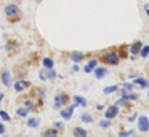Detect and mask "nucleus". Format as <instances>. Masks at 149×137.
I'll use <instances>...</instances> for the list:
<instances>
[{"instance_id": "4468645a", "label": "nucleus", "mask_w": 149, "mask_h": 137, "mask_svg": "<svg viewBox=\"0 0 149 137\" xmlns=\"http://www.w3.org/2000/svg\"><path fill=\"white\" fill-rule=\"evenodd\" d=\"M133 85L141 86L143 89H148V88H149V81H148L146 78H133Z\"/></svg>"}, {"instance_id": "f257e3e1", "label": "nucleus", "mask_w": 149, "mask_h": 137, "mask_svg": "<svg viewBox=\"0 0 149 137\" xmlns=\"http://www.w3.org/2000/svg\"><path fill=\"white\" fill-rule=\"evenodd\" d=\"M3 13H5V16H7L8 19L18 18V16H19V6L15 5V3H10V5H7L3 8Z\"/></svg>"}, {"instance_id": "9d476101", "label": "nucleus", "mask_w": 149, "mask_h": 137, "mask_svg": "<svg viewBox=\"0 0 149 137\" xmlns=\"http://www.w3.org/2000/svg\"><path fill=\"white\" fill-rule=\"evenodd\" d=\"M96 67H98V59H90L87 62V65L84 67V72L85 73H90V72H93Z\"/></svg>"}, {"instance_id": "0eeeda50", "label": "nucleus", "mask_w": 149, "mask_h": 137, "mask_svg": "<svg viewBox=\"0 0 149 137\" xmlns=\"http://www.w3.org/2000/svg\"><path fill=\"white\" fill-rule=\"evenodd\" d=\"M68 104V96L66 94H56L55 96V108H63L64 105Z\"/></svg>"}, {"instance_id": "412c9836", "label": "nucleus", "mask_w": 149, "mask_h": 137, "mask_svg": "<svg viewBox=\"0 0 149 137\" xmlns=\"http://www.w3.org/2000/svg\"><path fill=\"white\" fill-rule=\"evenodd\" d=\"M117 89H119V86L117 85H112V86H106V88L103 89V92L104 94H112V92H116Z\"/></svg>"}, {"instance_id": "a211bd4d", "label": "nucleus", "mask_w": 149, "mask_h": 137, "mask_svg": "<svg viewBox=\"0 0 149 137\" xmlns=\"http://www.w3.org/2000/svg\"><path fill=\"white\" fill-rule=\"evenodd\" d=\"M74 104H75V107H77V105L85 107V105H87V99L82 97V96H74Z\"/></svg>"}, {"instance_id": "2f4dec72", "label": "nucleus", "mask_w": 149, "mask_h": 137, "mask_svg": "<svg viewBox=\"0 0 149 137\" xmlns=\"http://www.w3.org/2000/svg\"><path fill=\"white\" fill-rule=\"evenodd\" d=\"M79 69H80V67H79V65H77V64H75V65H74V67H72V70H74V72H79Z\"/></svg>"}, {"instance_id": "7c9ffc66", "label": "nucleus", "mask_w": 149, "mask_h": 137, "mask_svg": "<svg viewBox=\"0 0 149 137\" xmlns=\"http://www.w3.org/2000/svg\"><path fill=\"white\" fill-rule=\"evenodd\" d=\"M55 127H63V123H61V121H56V123H55Z\"/></svg>"}, {"instance_id": "aec40b11", "label": "nucleus", "mask_w": 149, "mask_h": 137, "mask_svg": "<svg viewBox=\"0 0 149 137\" xmlns=\"http://www.w3.org/2000/svg\"><path fill=\"white\" fill-rule=\"evenodd\" d=\"M29 112H31V110H29L27 107H19V108L16 110V115H18L19 118H26L27 115H29Z\"/></svg>"}, {"instance_id": "6ab92c4d", "label": "nucleus", "mask_w": 149, "mask_h": 137, "mask_svg": "<svg viewBox=\"0 0 149 137\" xmlns=\"http://www.w3.org/2000/svg\"><path fill=\"white\" fill-rule=\"evenodd\" d=\"M74 136L75 137H88V134H87V129H84V127H74Z\"/></svg>"}, {"instance_id": "cd10ccee", "label": "nucleus", "mask_w": 149, "mask_h": 137, "mask_svg": "<svg viewBox=\"0 0 149 137\" xmlns=\"http://www.w3.org/2000/svg\"><path fill=\"white\" fill-rule=\"evenodd\" d=\"M100 126L104 127V129H106V127H109V126H111V120H107V118H106V120H103V121L100 123Z\"/></svg>"}, {"instance_id": "473e14b6", "label": "nucleus", "mask_w": 149, "mask_h": 137, "mask_svg": "<svg viewBox=\"0 0 149 137\" xmlns=\"http://www.w3.org/2000/svg\"><path fill=\"white\" fill-rule=\"evenodd\" d=\"M3 97H5V94H3V92H0V104H2V101H3Z\"/></svg>"}, {"instance_id": "f8f14e48", "label": "nucleus", "mask_w": 149, "mask_h": 137, "mask_svg": "<svg viewBox=\"0 0 149 137\" xmlns=\"http://www.w3.org/2000/svg\"><path fill=\"white\" fill-rule=\"evenodd\" d=\"M84 57H85V54L80 53V51H74V53H71V61L74 64H79L80 61H84Z\"/></svg>"}, {"instance_id": "423d86ee", "label": "nucleus", "mask_w": 149, "mask_h": 137, "mask_svg": "<svg viewBox=\"0 0 149 137\" xmlns=\"http://www.w3.org/2000/svg\"><path fill=\"white\" fill-rule=\"evenodd\" d=\"M29 86H31L29 81H26V80H18V81H15L13 89H15L16 92H23V91H26Z\"/></svg>"}, {"instance_id": "5701e85b", "label": "nucleus", "mask_w": 149, "mask_h": 137, "mask_svg": "<svg viewBox=\"0 0 149 137\" xmlns=\"http://www.w3.org/2000/svg\"><path fill=\"white\" fill-rule=\"evenodd\" d=\"M43 137H58V131L56 129H47L43 132Z\"/></svg>"}, {"instance_id": "f3484780", "label": "nucleus", "mask_w": 149, "mask_h": 137, "mask_svg": "<svg viewBox=\"0 0 149 137\" xmlns=\"http://www.w3.org/2000/svg\"><path fill=\"white\" fill-rule=\"evenodd\" d=\"M42 65H43V69H53V67H55V61H53L52 57H43Z\"/></svg>"}, {"instance_id": "f704fd0d", "label": "nucleus", "mask_w": 149, "mask_h": 137, "mask_svg": "<svg viewBox=\"0 0 149 137\" xmlns=\"http://www.w3.org/2000/svg\"><path fill=\"white\" fill-rule=\"evenodd\" d=\"M144 8H146V13H148V16H149V6H148V5H146V6H144Z\"/></svg>"}, {"instance_id": "9b49d317", "label": "nucleus", "mask_w": 149, "mask_h": 137, "mask_svg": "<svg viewBox=\"0 0 149 137\" xmlns=\"http://www.w3.org/2000/svg\"><path fill=\"white\" fill-rule=\"evenodd\" d=\"M122 99L123 101H136V99H138V94H136V92H130V91H122Z\"/></svg>"}, {"instance_id": "2eb2a0df", "label": "nucleus", "mask_w": 149, "mask_h": 137, "mask_svg": "<svg viewBox=\"0 0 149 137\" xmlns=\"http://www.w3.org/2000/svg\"><path fill=\"white\" fill-rule=\"evenodd\" d=\"M141 48H143V45H141V41H135V43L130 46V53L135 56V54H139V51H141Z\"/></svg>"}, {"instance_id": "c85d7f7f", "label": "nucleus", "mask_w": 149, "mask_h": 137, "mask_svg": "<svg viewBox=\"0 0 149 137\" xmlns=\"http://www.w3.org/2000/svg\"><path fill=\"white\" fill-rule=\"evenodd\" d=\"M122 88L127 89V91H132V89H133V83H123Z\"/></svg>"}, {"instance_id": "b1692460", "label": "nucleus", "mask_w": 149, "mask_h": 137, "mask_svg": "<svg viewBox=\"0 0 149 137\" xmlns=\"http://www.w3.org/2000/svg\"><path fill=\"white\" fill-rule=\"evenodd\" d=\"M139 56H141V57H148V56H149V45H146V46L141 48V51H139Z\"/></svg>"}, {"instance_id": "39448f33", "label": "nucleus", "mask_w": 149, "mask_h": 137, "mask_svg": "<svg viewBox=\"0 0 149 137\" xmlns=\"http://www.w3.org/2000/svg\"><path fill=\"white\" fill-rule=\"evenodd\" d=\"M138 129L141 131V132H148L149 131V118L148 116L141 115V116L138 118Z\"/></svg>"}, {"instance_id": "20e7f679", "label": "nucleus", "mask_w": 149, "mask_h": 137, "mask_svg": "<svg viewBox=\"0 0 149 137\" xmlns=\"http://www.w3.org/2000/svg\"><path fill=\"white\" fill-rule=\"evenodd\" d=\"M0 81L3 83L5 86H11V85H13V80H11V72H10V70H2V72H0Z\"/></svg>"}, {"instance_id": "bb28decb", "label": "nucleus", "mask_w": 149, "mask_h": 137, "mask_svg": "<svg viewBox=\"0 0 149 137\" xmlns=\"http://www.w3.org/2000/svg\"><path fill=\"white\" fill-rule=\"evenodd\" d=\"M24 107H27L29 110H36V105H34L32 101H26V102H24Z\"/></svg>"}, {"instance_id": "f03ea898", "label": "nucleus", "mask_w": 149, "mask_h": 137, "mask_svg": "<svg viewBox=\"0 0 149 137\" xmlns=\"http://www.w3.org/2000/svg\"><path fill=\"white\" fill-rule=\"evenodd\" d=\"M104 62L109 64V65H117L119 64V53H116V51L106 53L104 54Z\"/></svg>"}, {"instance_id": "ddd939ff", "label": "nucleus", "mask_w": 149, "mask_h": 137, "mask_svg": "<svg viewBox=\"0 0 149 137\" xmlns=\"http://www.w3.org/2000/svg\"><path fill=\"white\" fill-rule=\"evenodd\" d=\"M93 72H95V76H96L98 80L104 78V76L107 75V69H106V67H96V69H95Z\"/></svg>"}, {"instance_id": "a878e982", "label": "nucleus", "mask_w": 149, "mask_h": 137, "mask_svg": "<svg viewBox=\"0 0 149 137\" xmlns=\"http://www.w3.org/2000/svg\"><path fill=\"white\" fill-rule=\"evenodd\" d=\"M80 118H82V121H84V123H91V121H93V118H91V115H88V113H84Z\"/></svg>"}, {"instance_id": "c9c22d12", "label": "nucleus", "mask_w": 149, "mask_h": 137, "mask_svg": "<svg viewBox=\"0 0 149 137\" xmlns=\"http://www.w3.org/2000/svg\"><path fill=\"white\" fill-rule=\"evenodd\" d=\"M148 97H149V91H148Z\"/></svg>"}, {"instance_id": "72a5a7b5", "label": "nucleus", "mask_w": 149, "mask_h": 137, "mask_svg": "<svg viewBox=\"0 0 149 137\" xmlns=\"http://www.w3.org/2000/svg\"><path fill=\"white\" fill-rule=\"evenodd\" d=\"M136 116H138V115H136V113H135V115H133V116H130V118H128V120H130V121H135V118H136Z\"/></svg>"}, {"instance_id": "7ed1b4c3", "label": "nucleus", "mask_w": 149, "mask_h": 137, "mask_svg": "<svg viewBox=\"0 0 149 137\" xmlns=\"http://www.w3.org/2000/svg\"><path fill=\"white\" fill-rule=\"evenodd\" d=\"M56 72L53 69H43L42 72L39 73V78L42 80V81H45V80H53V78H56Z\"/></svg>"}, {"instance_id": "1a4fd4ad", "label": "nucleus", "mask_w": 149, "mask_h": 137, "mask_svg": "<svg viewBox=\"0 0 149 137\" xmlns=\"http://www.w3.org/2000/svg\"><path fill=\"white\" fill-rule=\"evenodd\" d=\"M117 115H119V105H111V107L106 110V115H104V116H106L107 120H112V118L117 116Z\"/></svg>"}, {"instance_id": "6e6552de", "label": "nucleus", "mask_w": 149, "mask_h": 137, "mask_svg": "<svg viewBox=\"0 0 149 137\" xmlns=\"http://www.w3.org/2000/svg\"><path fill=\"white\" fill-rule=\"evenodd\" d=\"M74 108H75V104L69 105V107L61 108V116H63V120H71L72 115H74Z\"/></svg>"}, {"instance_id": "393cba45", "label": "nucleus", "mask_w": 149, "mask_h": 137, "mask_svg": "<svg viewBox=\"0 0 149 137\" xmlns=\"http://www.w3.org/2000/svg\"><path fill=\"white\" fill-rule=\"evenodd\" d=\"M0 120H3V121H10V120H11V116L7 113V112L0 110Z\"/></svg>"}, {"instance_id": "4be33fe9", "label": "nucleus", "mask_w": 149, "mask_h": 137, "mask_svg": "<svg viewBox=\"0 0 149 137\" xmlns=\"http://www.w3.org/2000/svg\"><path fill=\"white\" fill-rule=\"evenodd\" d=\"M119 137H136V132L133 129L130 131H122V132L119 134Z\"/></svg>"}, {"instance_id": "c756f323", "label": "nucleus", "mask_w": 149, "mask_h": 137, "mask_svg": "<svg viewBox=\"0 0 149 137\" xmlns=\"http://www.w3.org/2000/svg\"><path fill=\"white\" fill-rule=\"evenodd\" d=\"M5 129H7V127H5V124L0 123V136H3V134H5Z\"/></svg>"}, {"instance_id": "dca6fc26", "label": "nucleus", "mask_w": 149, "mask_h": 137, "mask_svg": "<svg viewBox=\"0 0 149 137\" xmlns=\"http://www.w3.org/2000/svg\"><path fill=\"white\" fill-rule=\"evenodd\" d=\"M27 126L32 127V129H36V127H39V126H40V120H39V118H36V116L27 118Z\"/></svg>"}]
</instances>
